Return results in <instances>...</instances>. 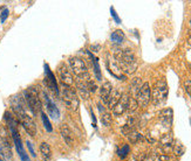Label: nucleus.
<instances>
[{"instance_id":"obj_23","label":"nucleus","mask_w":191,"mask_h":161,"mask_svg":"<svg viewBox=\"0 0 191 161\" xmlns=\"http://www.w3.org/2000/svg\"><path fill=\"white\" fill-rule=\"evenodd\" d=\"M129 152H130V147H129V145H123L122 147L117 151V154H118V156H120L121 159H124V158H127L128 156Z\"/></svg>"},{"instance_id":"obj_5","label":"nucleus","mask_w":191,"mask_h":161,"mask_svg":"<svg viewBox=\"0 0 191 161\" xmlns=\"http://www.w3.org/2000/svg\"><path fill=\"white\" fill-rule=\"evenodd\" d=\"M69 64H70V69L72 71L80 78L82 79L83 77L88 78V69H87V66H86L85 61L80 57H70L69 58Z\"/></svg>"},{"instance_id":"obj_10","label":"nucleus","mask_w":191,"mask_h":161,"mask_svg":"<svg viewBox=\"0 0 191 161\" xmlns=\"http://www.w3.org/2000/svg\"><path fill=\"white\" fill-rule=\"evenodd\" d=\"M60 134L62 137V139L64 140V142L72 147L74 145V137H73V132L69 129V126L67 124H62L60 126Z\"/></svg>"},{"instance_id":"obj_30","label":"nucleus","mask_w":191,"mask_h":161,"mask_svg":"<svg viewBox=\"0 0 191 161\" xmlns=\"http://www.w3.org/2000/svg\"><path fill=\"white\" fill-rule=\"evenodd\" d=\"M27 147H28V150H29V152H31V154H32V156H34L35 158V152H34V150H33V146H32V144L29 142V141H27Z\"/></svg>"},{"instance_id":"obj_6","label":"nucleus","mask_w":191,"mask_h":161,"mask_svg":"<svg viewBox=\"0 0 191 161\" xmlns=\"http://www.w3.org/2000/svg\"><path fill=\"white\" fill-rule=\"evenodd\" d=\"M150 99H151V89H150L149 83L147 82V83L142 84V87L138 90L137 95H136V100H137V104L140 106L144 108L149 104Z\"/></svg>"},{"instance_id":"obj_19","label":"nucleus","mask_w":191,"mask_h":161,"mask_svg":"<svg viewBox=\"0 0 191 161\" xmlns=\"http://www.w3.org/2000/svg\"><path fill=\"white\" fill-rule=\"evenodd\" d=\"M172 152H174V154L176 156H180L184 154L185 147L182 145L180 141H174V144H172Z\"/></svg>"},{"instance_id":"obj_35","label":"nucleus","mask_w":191,"mask_h":161,"mask_svg":"<svg viewBox=\"0 0 191 161\" xmlns=\"http://www.w3.org/2000/svg\"><path fill=\"white\" fill-rule=\"evenodd\" d=\"M190 123H191V119H190Z\"/></svg>"},{"instance_id":"obj_24","label":"nucleus","mask_w":191,"mask_h":161,"mask_svg":"<svg viewBox=\"0 0 191 161\" xmlns=\"http://www.w3.org/2000/svg\"><path fill=\"white\" fill-rule=\"evenodd\" d=\"M41 119H42V123H43V125H45V127H46V130H47L48 132H52V131H53V127H52V125L49 123V119H48L47 114L41 112Z\"/></svg>"},{"instance_id":"obj_11","label":"nucleus","mask_w":191,"mask_h":161,"mask_svg":"<svg viewBox=\"0 0 191 161\" xmlns=\"http://www.w3.org/2000/svg\"><path fill=\"white\" fill-rule=\"evenodd\" d=\"M112 91H113L112 84L109 83V82L104 83L101 87V90H100V97H101V100L106 105H107V103H108V99H109V96H110V94H112Z\"/></svg>"},{"instance_id":"obj_29","label":"nucleus","mask_w":191,"mask_h":161,"mask_svg":"<svg viewBox=\"0 0 191 161\" xmlns=\"http://www.w3.org/2000/svg\"><path fill=\"white\" fill-rule=\"evenodd\" d=\"M7 16H8V10L5 8V10L2 11V13H1V18H0L1 22H5L6 19H7Z\"/></svg>"},{"instance_id":"obj_21","label":"nucleus","mask_w":191,"mask_h":161,"mask_svg":"<svg viewBox=\"0 0 191 161\" xmlns=\"http://www.w3.org/2000/svg\"><path fill=\"white\" fill-rule=\"evenodd\" d=\"M127 137H128V139H129V141H130L131 144H136L138 140H141V139H142V135L140 134L137 131H135V130L131 131L130 133H128Z\"/></svg>"},{"instance_id":"obj_2","label":"nucleus","mask_w":191,"mask_h":161,"mask_svg":"<svg viewBox=\"0 0 191 161\" xmlns=\"http://www.w3.org/2000/svg\"><path fill=\"white\" fill-rule=\"evenodd\" d=\"M168 92H169V89H168V84L165 82V79H158V81L155 83L153 90H151V99H153V103H154L155 105L163 104L165 100H167Z\"/></svg>"},{"instance_id":"obj_15","label":"nucleus","mask_w":191,"mask_h":161,"mask_svg":"<svg viewBox=\"0 0 191 161\" xmlns=\"http://www.w3.org/2000/svg\"><path fill=\"white\" fill-rule=\"evenodd\" d=\"M76 88H78V92H79V96L82 99H87L88 96H89V91L87 89V85H86L85 82H82L79 78V81L76 82Z\"/></svg>"},{"instance_id":"obj_7","label":"nucleus","mask_w":191,"mask_h":161,"mask_svg":"<svg viewBox=\"0 0 191 161\" xmlns=\"http://www.w3.org/2000/svg\"><path fill=\"white\" fill-rule=\"evenodd\" d=\"M58 75L59 78H60V82L64 87H70L72 84L74 83V78L72 76V73H70L69 68L66 64H61L58 68Z\"/></svg>"},{"instance_id":"obj_34","label":"nucleus","mask_w":191,"mask_h":161,"mask_svg":"<svg viewBox=\"0 0 191 161\" xmlns=\"http://www.w3.org/2000/svg\"><path fill=\"white\" fill-rule=\"evenodd\" d=\"M1 10H2V7H0V11H1Z\"/></svg>"},{"instance_id":"obj_1","label":"nucleus","mask_w":191,"mask_h":161,"mask_svg":"<svg viewBox=\"0 0 191 161\" xmlns=\"http://www.w3.org/2000/svg\"><path fill=\"white\" fill-rule=\"evenodd\" d=\"M115 57L118 61V64L122 68L123 71H126L127 74L135 73L137 68V62H136L135 54L131 49H124V50L118 49L115 52Z\"/></svg>"},{"instance_id":"obj_25","label":"nucleus","mask_w":191,"mask_h":161,"mask_svg":"<svg viewBox=\"0 0 191 161\" xmlns=\"http://www.w3.org/2000/svg\"><path fill=\"white\" fill-rule=\"evenodd\" d=\"M137 106H138V104H137L136 98H135V97H130V98H129V104H128V110L133 112V111H135V110L137 109Z\"/></svg>"},{"instance_id":"obj_18","label":"nucleus","mask_w":191,"mask_h":161,"mask_svg":"<svg viewBox=\"0 0 191 161\" xmlns=\"http://www.w3.org/2000/svg\"><path fill=\"white\" fill-rule=\"evenodd\" d=\"M45 68H46V75H47V81H49V83H51V87H52V89H54L55 94L59 95V88H58V84H56V81H55V78H54V75L52 74V71L49 70V68H48L47 64L45 66Z\"/></svg>"},{"instance_id":"obj_3","label":"nucleus","mask_w":191,"mask_h":161,"mask_svg":"<svg viewBox=\"0 0 191 161\" xmlns=\"http://www.w3.org/2000/svg\"><path fill=\"white\" fill-rule=\"evenodd\" d=\"M25 99L27 102V105L29 106V109L34 114H37L38 112L41 111V100H40V97H39V94H38V90L35 88L31 87L29 89H27L25 91Z\"/></svg>"},{"instance_id":"obj_4","label":"nucleus","mask_w":191,"mask_h":161,"mask_svg":"<svg viewBox=\"0 0 191 161\" xmlns=\"http://www.w3.org/2000/svg\"><path fill=\"white\" fill-rule=\"evenodd\" d=\"M62 99H64V105L68 108V110L72 111H76L79 108L80 100L78 95L70 87H64L62 89Z\"/></svg>"},{"instance_id":"obj_28","label":"nucleus","mask_w":191,"mask_h":161,"mask_svg":"<svg viewBox=\"0 0 191 161\" xmlns=\"http://www.w3.org/2000/svg\"><path fill=\"white\" fill-rule=\"evenodd\" d=\"M184 88H185V91L189 94L191 98V81L190 79H186L185 82H184Z\"/></svg>"},{"instance_id":"obj_8","label":"nucleus","mask_w":191,"mask_h":161,"mask_svg":"<svg viewBox=\"0 0 191 161\" xmlns=\"http://www.w3.org/2000/svg\"><path fill=\"white\" fill-rule=\"evenodd\" d=\"M11 132H12V138H13V141H14V144H16V151H18V153H19L20 158L22 159V161H29L28 156L26 155V153H25L24 148H22L21 139H20V135H19V133H18L16 129H11Z\"/></svg>"},{"instance_id":"obj_16","label":"nucleus","mask_w":191,"mask_h":161,"mask_svg":"<svg viewBox=\"0 0 191 161\" xmlns=\"http://www.w3.org/2000/svg\"><path fill=\"white\" fill-rule=\"evenodd\" d=\"M161 144L164 147V151H168L169 148H172V144H174V138L171 133H167L165 135L162 137L161 139Z\"/></svg>"},{"instance_id":"obj_13","label":"nucleus","mask_w":191,"mask_h":161,"mask_svg":"<svg viewBox=\"0 0 191 161\" xmlns=\"http://www.w3.org/2000/svg\"><path fill=\"white\" fill-rule=\"evenodd\" d=\"M121 97H122V95H121V92L118 90H113L110 96H109V99H108V103H107L108 108L112 110L114 109L115 105L118 103V100L121 99Z\"/></svg>"},{"instance_id":"obj_20","label":"nucleus","mask_w":191,"mask_h":161,"mask_svg":"<svg viewBox=\"0 0 191 161\" xmlns=\"http://www.w3.org/2000/svg\"><path fill=\"white\" fill-rule=\"evenodd\" d=\"M110 39H112V41L115 42V43H121V42H123V40H124V33H123L121 29H117V31L112 33Z\"/></svg>"},{"instance_id":"obj_27","label":"nucleus","mask_w":191,"mask_h":161,"mask_svg":"<svg viewBox=\"0 0 191 161\" xmlns=\"http://www.w3.org/2000/svg\"><path fill=\"white\" fill-rule=\"evenodd\" d=\"M86 85H87V89H88L89 92H94V91H96V89H97V85H96L91 79H87Z\"/></svg>"},{"instance_id":"obj_32","label":"nucleus","mask_w":191,"mask_h":161,"mask_svg":"<svg viewBox=\"0 0 191 161\" xmlns=\"http://www.w3.org/2000/svg\"><path fill=\"white\" fill-rule=\"evenodd\" d=\"M188 43L191 46V36H189V39H188Z\"/></svg>"},{"instance_id":"obj_9","label":"nucleus","mask_w":191,"mask_h":161,"mask_svg":"<svg viewBox=\"0 0 191 161\" xmlns=\"http://www.w3.org/2000/svg\"><path fill=\"white\" fill-rule=\"evenodd\" d=\"M129 98L130 96L128 95H122L121 99L118 100V103L115 105V108L113 109V113L115 116H121L128 110V104H129Z\"/></svg>"},{"instance_id":"obj_26","label":"nucleus","mask_w":191,"mask_h":161,"mask_svg":"<svg viewBox=\"0 0 191 161\" xmlns=\"http://www.w3.org/2000/svg\"><path fill=\"white\" fill-rule=\"evenodd\" d=\"M93 63H94V68H95V75L96 78L100 81L101 79V71H100V67H99V62H97V58H93Z\"/></svg>"},{"instance_id":"obj_22","label":"nucleus","mask_w":191,"mask_h":161,"mask_svg":"<svg viewBox=\"0 0 191 161\" xmlns=\"http://www.w3.org/2000/svg\"><path fill=\"white\" fill-rule=\"evenodd\" d=\"M101 121L104 126H109L112 124V114L107 111H102V116H101Z\"/></svg>"},{"instance_id":"obj_17","label":"nucleus","mask_w":191,"mask_h":161,"mask_svg":"<svg viewBox=\"0 0 191 161\" xmlns=\"http://www.w3.org/2000/svg\"><path fill=\"white\" fill-rule=\"evenodd\" d=\"M40 153L42 155V159L45 161H48L52 156V151H51V147L47 142H41L40 145Z\"/></svg>"},{"instance_id":"obj_14","label":"nucleus","mask_w":191,"mask_h":161,"mask_svg":"<svg viewBox=\"0 0 191 161\" xmlns=\"http://www.w3.org/2000/svg\"><path fill=\"white\" fill-rule=\"evenodd\" d=\"M45 100H46V106H47V110H48V112H49V116L56 119L59 116H60V112H59L58 108L55 106V104H54L51 99L48 98L47 96H45Z\"/></svg>"},{"instance_id":"obj_12","label":"nucleus","mask_w":191,"mask_h":161,"mask_svg":"<svg viewBox=\"0 0 191 161\" xmlns=\"http://www.w3.org/2000/svg\"><path fill=\"white\" fill-rule=\"evenodd\" d=\"M159 119L165 126H170L172 123V110L171 109H164L159 113Z\"/></svg>"},{"instance_id":"obj_33","label":"nucleus","mask_w":191,"mask_h":161,"mask_svg":"<svg viewBox=\"0 0 191 161\" xmlns=\"http://www.w3.org/2000/svg\"><path fill=\"white\" fill-rule=\"evenodd\" d=\"M189 26H190V27H191V20H190V22H189Z\"/></svg>"},{"instance_id":"obj_31","label":"nucleus","mask_w":191,"mask_h":161,"mask_svg":"<svg viewBox=\"0 0 191 161\" xmlns=\"http://www.w3.org/2000/svg\"><path fill=\"white\" fill-rule=\"evenodd\" d=\"M112 15L114 16V19H115V21H116L117 23H121V20H120V18H118V16H117V14L116 13H115V10H114V8H113L112 7Z\"/></svg>"}]
</instances>
